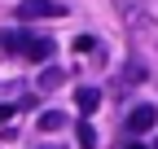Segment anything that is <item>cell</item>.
Returning <instances> with one entry per match:
<instances>
[{"label":"cell","instance_id":"cell-9","mask_svg":"<svg viewBox=\"0 0 158 149\" xmlns=\"http://www.w3.org/2000/svg\"><path fill=\"white\" fill-rule=\"evenodd\" d=\"M79 149H97V132H92V123H79Z\"/></svg>","mask_w":158,"mask_h":149},{"label":"cell","instance_id":"cell-13","mask_svg":"<svg viewBox=\"0 0 158 149\" xmlns=\"http://www.w3.org/2000/svg\"><path fill=\"white\" fill-rule=\"evenodd\" d=\"M154 149H158V145H154Z\"/></svg>","mask_w":158,"mask_h":149},{"label":"cell","instance_id":"cell-8","mask_svg":"<svg viewBox=\"0 0 158 149\" xmlns=\"http://www.w3.org/2000/svg\"><path fill=\"white\" fill-rule=\"evenodd\" d=\"M141 79H145V66H141V62H127V74H123V88H136Z\"/></svg>","mask_w":158,"mask_h":149},{"label":"cell","instance_id":"cell-3","mask_svg":"<svg viewBox=\"0 0 158 149\" xmlns=\"http://www.w3.org/2000/svg\"><path fill=\"white\" fill-rule=\"evenodd\" d=\"M66 5H57V0H27L22 9H18V18H62Z\"/></svg>","mask_w":158,"mask_h":149},{"label":"cell","instance_id":"cell-5","mask_svg":"<svg viewBox=\"0 0 158 149\" xmlns=\"http://www.w3.org/2000/svg\"><path fill=\"white\" fill-rule=\"evenodd\" d=\"M75 105H79V114H92V110L101 105V92H97V88H79V97H75Z\"/></svg>","mask_w":158,"mask_h":149},{"label":"cell","instance_id":"cell-4","mask_svg":"<svg viewBox=\"0 0 158 149\" xmlns=\"http://www.w3.org/2000/svg\"><path fill=\"white\" fill-rule=\"evenodd\" d=\"M114 5H118V13H123V22H127V26H136V31H145V26H149V13H141V9H145L141 0H114Z\"/></svg>","mask_w":158,"mask_h":149},{"label":"cell","instance_id":"cell-2","mask_svg":"<svg viewBox=\"0 0 158 149\" xmlns=\"http://www.w3.org/2000/svg\"><path fill=\"white\" fill-rule=\"evenodd\" d=\"M154 123H158V110L154 105H136L127 114V132L132 136H145V132H154Z\"/></svg>","mask_w":158,"mask_h":149},{"label":"cell","instance_id":"cell-11","mask_svg":"<svg viewBox=\"0 0 158 149\" xmlns=\"http://www.w3.org/2000/svg\"><path fill=\"white\" fill-rule=\"evenodd\" d=\"M9 114H13V110H9V105H0V123H5V119H9Z\"/></svg>","mask_w":158,"mask_h":149},{"label":"cell","instance_id":"cell-1","mask_svg":"<svg viewBox=\"0 0 158 149\" xmlns=\"http://www.w3.org/2000/svg\"><path fill=\"white\" fill-rule=\"evenodd\" d=\"M5 48L18 53V57H27V62H48L57 44L48 35H5Z\"/></svg>","mask_w":158,"mask_h":149},{"label":"cell","instance_id":"cell-10","mask_svg":"<svg viewBox=\"0 0 158 149\" xmlns=\"http://www.w3.org/2000/svg\"><path fill=\"white\" fill-rule=\"evenodd\" d=\"M75 53H97V35H79V40H75Z\"/></svg>","mask_w":158,"mask_h":149},{"label":"cell","instance_id":"cell-7","mask_svg":"<svg viewBox=\"0 0 158 149\" xmlns=\"http://www.w3.org/2000/svg\"><path fill=\"white\" fill-rule=\"evenodd\" d=\"M62 79H66V74L57 70V66H48L44 74H40V88H44V92H53V88H62Z\"/></svg>","mask_w":158,"mask_h":149},{"label":"cell","instance_id":"cell-6","mask_svg":"<svg viewBox=\"0 0 158 149\" xmlns=\"http://www.w3.org/2000/svg\"><path fill=\"white\" fill-rule=\"evenodd\" d=\"M62 127H66L62 110H44V114H40V132H62Z\"/></svg>","mask_w":158,"mask_h":149},{"label":"cell","instance_id":"cell-12","mask_svg":"<svg viewBox=\"0 0 158 149\" xmlns=\"http://www.w3.org/2000/svg\"><path fill=\"white\" fill-rule=\"evenodd\" d=\"M127 149H145V145H127Z\"/></svg>","mask_w":158,"mask_h":149}]
</instances>
